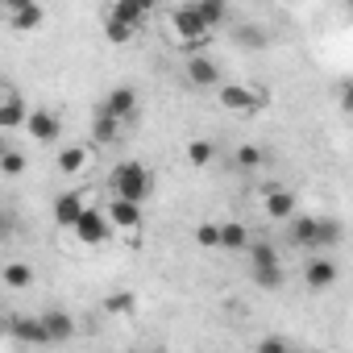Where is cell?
Here are the masks:
<instances>
[{
    "label": "cell",
    "instance_id": "1",
    "mask_svg": "<svg viewBox=\"0 0 353 353\" xmlns=\"http://www.w3.org/2000/svg\"><path fill=\"white\" fill-rule=\"evenodd\" d=\"M245 254H250V274H254V287H262V291H279V287L287 283V270H283L279 245H270V241L254 237V241L245 245Z\"/></svg>",
    "mask_w": 353,
    "mask_h": 353
},
{
    "label": "cell",
    "instance_id": "2",
    "mask_svg": "<svg viewBox=\"0 0 353 353\" xmlns=\"http://www.w3.org/2000/svg\"><path fill=\"white\" fill-rule=\"evenodd\" d=\"M150 188H154V179H150V170H145L141 162H121V166H112V174H108L112 200H125V204H137V208H141V200L150 196Z\"/></svg>",
    "mask_w": 353,
    "mask_h": 353
},
{
    "label": "cell",
    "instance_id": "3",
    "mask_svg": "<svg viewBox=\"0 0 353 353\" xmlns=\"http://www.w3.org/2000/svg\"><path fill=\"white\" fill-rule=\"evenodd\" d=\"M170 30H174V42H179V46H204V42L212 38V34L204 30V21L196 17L192 5H179V9L170 13Z\"/></svg>",
    "mask_w": 353,
    "mask_h": 353
},
{
    "label": "cell",
    "instance_id": "4",
    "mask_svg": "<svg viewBox=\"0 0 353 353\" xmlns=\"http://www.w3.org/2000/svg\"><path fill=\"white\" fill-rule=\"evenodd\" d=\"M221 108L229 112H258L266 104V92L262 88H250V83H221Z\"/></svg>",
    "mask_w": 353,
    "mask_h": 353
},
{
    "label": "cell",
    "instance_id": "5",
    "mask_svg": "<svg viewBox=\"0 0 353 353\" xmlns=\"http://www.w3.org/2000/svg\"><path fill=\"white\" fill-rule=\"evenodd\" d=\"M38 145H50L59 133H63V117L59 112H50V108H30V117H26V125H21Z\"/></svg>",
    "mask_w": 353,
    "mask_h": 353
},
{
    "label": "cell",
    "instance_id": "6",
    "mask_svg": "<svg viewBox=\"0 0 353 353\" xmlns=\"http://www.w3.org/2000/svg\"><path fill=\"white\" fill-rule=\"evenodd\" d=\"M71 233H75L83 245H104V241L112 237V225H108V216H104L100 208H92V204H88V212L75 221V229H71Z\"/></svg>",
    "mask_w": 353,
    "mask_h": 353
},
{
    "label": "cell",
    "instance_id": "7",
    "mask_svg": "<svg viewBox=\"0 0 353 353\" xmlns=\"http://www.w3.org/2000/svg\"><path fill=\"white\" fill-rule=\"evenodd\" d=\"M183 75H188V83H192V88H221V83H225V79H221L216 59H208V54H188Z\"/></svg>",
    "mask_w": 353,
    "mask_h": 353
},
{
    "label": "cell",
    "instance_id": "8",
    "mask_svg": "<svg viewBox=\"0 0 353 353\" xmlns=\"http://www.w3.org/2000/svg\"><path fill=\"white\" fill-rule=\"evenodd\" d=\"M104 17L137 34V30H141V26L150 21V5H145V0H117V5H112V9H108Z\"/></svg>",
    "mask_w": 353,
    "mask_h": 353
},
{
    "label": "cell",
    "instance_id": "9",
    "mask_svg": "<svg viewBox=\"0 0 353 353\" xmlns=\"http://www.w3.org/2000/svg\"><path fill=\"white\" fill-rule=\"evenodd\" d=\"M54 225L59 229H75V221L88 212V196L83 192H63V196H54Z\"/></svg>",
    "mask_w": 353,
    "mask_h": 353
},
{
    "label": "cell",
    "instance_id": "10",
    "mask_svg": "<svg viewBox=\"0 0 353 353\" xmlns=\"http://www.w3.org/2000/svg\"><path fill=\"white\" fill-rule=\"evenodd\" d=\"M30 117V104L21 100V92H9V88H0V133H9V129H21Z\"/></svg>",
    "mask_w": 353,
    "mask_h": 353
},
{
    "label": "cell",
    "instance_id": "11",
    "mask_svg": "<svg viewBox=\"0 0 353 353\" xmlns=\"http://www.w3.org/2000/svg\"><path fill=\"white\" fill-rule=\"evenodd\" d=\"M100 112L125 125V121H129V117L137 112V92H133V88H112V92H108V96L100 100Z\"/></svg>",
    "mask_w": 353,
    "mask_h": 353
},
{
    "label": "cell",
    "instance_id": "12",
    "mask_svg": "<svg viewBox=\"0 0 353 353\" xmlns=\"http://www.w3.org/2000/svg\"><path fill=\"white\" fill-rule=\"evenodd\" d=\"M303 283H307V291H328V287L336 283V262L324 258V254L307 258V262H303Z\"/></svg>",
    "mask_w": 353,
    "mask_h": 353
},
{
    "label": "cell",
    "instance_id": "13",
    "mask_svg": "<svg viewBox=\"0 0 353 353\" xmlns=\"http://www.w3.org/2000/svg\"><path fill=\"white\" fill-rule=\"evenodd\" d=\"M38 320H42L46 345H63V341H71V336H75V320H71L63 307H50V312H42Z\"/></svg>",
    "mask_w": 353,
    "mask_h": 353
},
{
    "label": "cell",
    "instance_id": "14",
    "mask_svg": "<svg viewBox=\"0 0 353 353\" xmlns=\"http://www.w3.org/2000/svg\"><path fill=\"white\" fill-rule=\"evenodd\" d=\"M5 21L13 26V34H30V30H38V26L46 21V9L21 0V5H9V17H5Z\"/></svg>",
    "mask_w": 353,
    "mask_h": 353
},
{
    "label": "cell",
    "instance_id": "15",
    "mask_svg": "<svg viewBox=\"0 0 353 353\" xmlns=\"http://www.w3.org/2000/svg\"><path fill=\"white\" fill-rule=\"evenodd\" d=\"M262 208H266L270 221H291V216H295V192H287V188H270V192L262 196Z\"/></svg>",
    "mask_w": 353,
    "mask_h": 353
},
{
    "label": "cell",
    "instance_id": "16",
    "mask_svg": "<svg viewBox=\"0 0 353 353\" xmlns=\"http://www.w3.org/2000/svg\"><path fill=\"white\" fill-rule=\"evenodd\" d=\"M108 225L112 229H125V233H133V229H141V208L137 204H125V200H108Z\"/></svg>",
    "mask_w": 353,
    "mask_h": 353
},
{
    "label": "cell",
    "instance_id": "17",
    "mask_svg": "<svg viewBox=\"0 0 353 353\" xmlns=\"http://www.w3.org/2000/svg\"><path fill=\"white\" fill-rule=\"evenodd\" d=\"M254 241V233L241 225V221H225L216 225V250H245Z\"/></svg>",
    "mask_w": 353,
    "mask_h": 353
},
{
    "label": "cell",
    "instance_id": "18",
    "mask_svg": "<svg viewBox=\"0 0 353 353\" xmlns=\"http://www.w3.org/2000/svg\"><path fill=\"white\" fill-rule=\"evenodd\" d=\"M287 241L299 250H316V216H291L287 221Z\"/></svg>",
    "mask_w": 353,
    "mask_h": 353
},
{
    "label": "cell",
    "instance_id": "19",
    "mask_svg": "<svg viewBox=\"0 0 353 353\" xmlns=\"http://www.w3.org/2000/svg\"><path fill=\"white\" fill-rule=\"evenodd\" d=\"M9 328H13V336L21 345H46V332H42V320L38 316H13Z\"/></svg>",
    "mask_w": 353,
    "mask_h": 353
},
{
    "label": "cell",
    "instance_id": "20",
    "mask_svg": "<svg viewBox=\"0 0 353 353\" xmlns=\"http://www.w3.org/2000/svg\"><path fill=\"white\" fill-rule=\"evenodd\" d=\"M88 162H92V150H88V145H67V150H59V158H54V166H59L63 174H79V170H88Z\"/></svg>",
    "mask_w": 353,
    "mask_h": 353
},
{
    "label": "cell",
    "instance_id": "21",
    "mask_svg": "<svg viewBox=\"0 0 353 353\" xmlns=\"http://www.w3.org/2000/svg\"><path fill=\"white\" fill-rule=\"evenodd\" d=\"M121 137H125V125H121V121H112V117H104V112H96L92 141H96V145H117Z\"/></svg>",
    "mask_w": 353,
    "mask_h": 353
},
{
    "label": "cell",
    "instance_id": "22",
    "mask_svg": "<svg viewBox=\"0 0 353 353\" xmlns=\"http://www.w3.org/2000/svg\"><path fill=\"white\" fill-rule=\"evenodd\" d=\"M345 237V225L336 216H316V250H328Z\"/></svg>",
    "mask_w": 353,
    "mask_h": 353
},
{
    "label": "cell",
    "instance_id": "23",
    "mask_svg": "<svg viewBox=\"0 0 353 353\" xmlns=\"http://www.w3.org/2000/svg\"><path fill=\"white\" fill-rule=\"evenodd\" d=\"M192 9H196V17L204 21V30H208V34H212L216 26H225V17H229V9L221 5V0H200V5H192Z\"/></svg>",
    "mask_w": 353,
    "mask_h": 353
},
{
    "label": "cell",
    "instance_id": "24",
    "mask_svg": "<svg viewBox=\"0 0 353 353\" xmlns=\"http://www.w3.org/2000/svg\"><path fill=\"white\" fill-rule=\"evenodd\" d=\"M34 283V270L26 266V262H9L5 266V287H13V291H26Z\"/></svg>",
    "mask_w": 353,
    "mask_h": 353
},
{
    "label": "cell",
    "instance_id": "25",
    "mask_svg": "<svg viewBox=\"0 0 353 353\" xmlns=\"http://www.w3.org/2000/svg\"><path fill=\"white\" fill-rule=\"evenodd\" d=\"M26 166H30V158L21 150H5V154H0V174H9V179L26 174Z\"/></svg>",
    "mask_w": 353,
    "mask_h": 353
},
{
    "label": "cell",
    "instance_id": "26",
    "mask_svg": "<svg viewBox=\"0 0 353 353\" xmlns=\"http://www.w3.org/2000/svg\"><path fill=\"white\" fill-rule=\"evenodd\" d=\"M212 158H216V145L212 141H192L188 145V162L192 166H212Z\"/></svg>",
    "mask_w": 353,
    "mask_h": 353
},
{
    "label": "cell",
    "instance_id": "27",
    "mask_svg": "<svg viewBox=\"0 0 353 353\" xmlns=\"http://www.w3.org/2000/svg\"><path fill=\"white\" fill-rule=\"evenodd\" d=\"M237 166H241V170L262 166V150H258V145H241V150H237Z\"/></svg>",
    "mask_w": 353,
    "mask_h": 353
},
{
    "label": "cell",
    "instance_id": "28",
    "mask_svg": "<svg viewBox=\"0 0 353 353\" xmlns=\"http://www.w3.org/2000/svg\"><path fill=\"white\" fill-rule=\"evenodd\" d=\"M104 312H133V295L129 291H112L104 299Z\"/></svg>",
    "mask_w": 353,
    "mask_h": 353
},
{
    "label": "cell",
    "instance_id": "29",
    "mask_svg": "<svg viewBox=\"0 0 353 353\" xmlns=\"http://www.w3.org/2000/svg\"><path fill=\"white\" fill-rule=\"evenodd\" d=\"M104 38L108 42H133V30H125V26H117V21L104 17Z\"/></svg>",
    "mask_w": 353,
    "mask_h": 353
},
{
    "label": "cell",
    "instance_id": "30",
    "mask_svg": "<svg viewBox=\"0 0 353 353\" xmlns=\"http://www.w3.org/2000/svg\"><path fill=\"white\" fill-rule=\"evenodd\" d=\"M287 349H291V345H287L283 336H266V341H258L254 353H287Z\"/></svg>",
    "mask_w": 353,
    "mask_h": 353
},
{
    "label": "cell",
    "instance_id": "31",
    "mask_svg": "<svg viewBox=\"0 0 353 353\" xmlns=\"http://www.w3.org/2000/svg\"><path fill=\"white\" fill-rule=\"evenodd\" d=\"M196 241L208 245V250H216V225H200V229H196Z\"/></svg>",
    "mask_w": 353,
    "mask_h": 353
},
{
    "label": "cell",
    "instance_id": "32",
    "mask_svg": "<svg viewBox=\"0 0 353 353\" xmlns=\"http://www.w3.org/2000/svg\"><path fill=\"white\" fill-rule=\"evenodd\" d=\"M13 229H17L13 212H9V208H0V241H5V237H13Z\"/></svg>",
    "mask_w": 353,
    "mask_h": 353
},
{
    "label": "cell",
    "instance_id": "33",
    "mask_svg": "<svg viewBox=\"0 0 353 353\" xmlns=\"http://www.w3.org/2000/svg\"><path fill=\"white\" fill-rule=\"evenodd\" d=\"M237 42H245V46H250V42H254V46H262V42H266V34H258V30H241V34H237Z\"/></svg>",
    "mask_w": 353,
    "mask_h": 353
},
{
    "label": "cell",
    "instance_id": "34",
    "mask_svg": "<svg viewBox=\"0 0 353 353\" xmlns=\"http://www.w3.org/2000/svg\"><path fill=\"white\" fill-rule=\"evenodd\" d=\"M5 150H9V145H5V133H0V154H5Z\"/></svg>",
    "mask_w": 353,
    "mask_h": 353
},
{
    "label": "cell",
    "instance_id": "35",
    "mask_svg": "<svg viewBox=\"0 0 353 353\" xmlns=\"http://www.w3.org/2000/svg\"><path fill=\"white\" fill-rule=\"evenodd\" d=\"M287 353H303V349H295V345H291V349H287Z\"/></svg>",
    "mask_w": 353,
    "mask_h": 353
}]
</instances>
